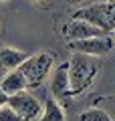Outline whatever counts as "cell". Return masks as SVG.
<instances>
[{
	"instance_id": "obj_12",
	"label": "cell",
	"mask_w": 115,
	"mask_h": 121,
	"mask_svg": "<svg viewBox=\"0 0 115 121\" xmlns=\"http://www.w3.org/2000/svg\"><path fill=\"white\" fill-rule=\"evenodd\" d=\"M0 121H20V117L8 107V103L0 107Z\"/></svg>"
},
{
	"instance_id": "obj_5",
	"label": "cell",
	"mask_w": 115,
	"mask_h": 121,
	"mask_svg": "<svg viewBox=\"0 0 115 121\" xmlns=\"http://www.w3.org/2000/svg\"><path fill=\"white\" fill-rule=\"evenodd\" d=\"M6 103H8V107L20 117V121H34L38 115H40V111H43L40 101H38L34 95L26 93V91L16 93V95H10Z\"/></svg>"
},
{
	"instance_id": "obj_11",
	"label": "cell",
	"mask_w": 115,
	"mask_h": 121,
	"mask_svg": "<svg viewBox=\"0 0 115 121\" xmlns=\"http://www.w3.org/2000/svg\"><path fill=\"white\" fill-rule=\"evenodd\" d=\"M79 121H113V117L101 107H93V109H87L79 115Z\"/></svg>"
},
{
	"instance_id": "obj_13",
	"label": "cell",
	"mask_w": 115,
	"mask_h": 121,
	"mask_svg": "<svg viewBox=\"0 0 115 121\" xmlns=\"http://www.w3.org/2000/svg\"><path fill=\"white\" fill-rule=\"evenodd\" d=\"M67 2L73 6H85V4H91V2H97V0H67Z\"/></svg>"
},
{
	"instance_id": "obj_3",
	"label": "cell",
	"mask_w": 115,
	"mask_h": 121,
	"mask_svg": "<svg viewBox=\"0 0 115 121\" xmlns=\"http://www.w3.org/2000/svg\"><path fill=\"white\" fill-rule=\"evenodd\" d=\"M55 59H57L55 52L40 51V52H34V55H28L20 63L18 71L26 79V87L28 89H36V87H40L47 81V77L51 75L53 67H55Z\"/></svg>"
},
{
	"instance_id": "obj_16",
	"label": "cell",
	"mask_w": 115,
	"mask_h": 121,
	"mask_svg": "<svg viewBox=\"0 0 115 121\" xmlns=\"http://www.w3.org/2000/svg\"><path fill=\"white\" fill-rule=\"evenodd\" d=\"M0 2H6V0H0Z\"/></svg>"
},
{
	"instance_id": "obj_4",
	"label": "cell",
	"mask_w": 115,
	"mask_h": 121,
	"mask_svg": "<svg viewBox=\"0 0 115 121\" xmlns=\"http://www.w3.org/2000/svg\"><path fill=\"white\" fill-rule=\"evenodd\" d=\"M113 36L111 35H97L91 39H83V40H71L69 48L73 52H83L89 56H105L113 51Z\"/></svg>"
},
{
	"instance_id": "obj_7",
	"label": "cell",
	"mask_w": 115,
	"mask_h": 121,
	"mask_svg": "<svg viewBox=\"0 0 115 121\" xmlns=\"http://www.w3.org/2000/svg\"><path fill=\"white\" fill-rule=\"evenodd\" d=\"M51 93L55 97H67L69 95V71H67V63H61V65L53 67Z\"/></svg>"
},
{
	"instance_id": "obj_15",
	"label": "cell",
	"mask_w": 115,
	"mask_h": 121,
	"mask_svg": "<svg viewBox=\"0 0 115 121\" xmlns=\"http://www.w3.org/2000/svg\"><path fill=\"white\" fill-rule=\"evenodd\" d=\"M32 2H47V0H32Z\"/></svg>"
},
{
	"instance_id": "obj_8",
	"label": "cell",
	"mask_w": 115,
	"mask_h": 121,
	"mask_svg": "<svg viewBox=\"0 0 115 121\" xmlns=\"http://www.w3.org/2000/svg\"><path fill=\"white\" fill-rule=\"evenodd\" d=\"M28 87H26V79L22 77V73L18 69L14 71H8V73H4V77H2V81H0V91L4 93V95H16V93H22V91H26Z\"/></svg>"
},
{
	"instance_id": "obj_9",
	"label": "cell",
	"mask_w": 115,
	"mask_h": 121,
	"mask_svg": "<svg viewBox=\"0 0 115 121\" xmlns=\"http://www.w3.org/2000/svg\"><path fill=\"white\" fill-rule=\"evenodd\" d=\"M26 56L28 55L24 51H18V48H12V47H0V71L8 73V71L18 69Z\"/></svg>"
},
{
	"instance_id": "obj_14",
	"label": "cell",
	"mask_w": 115,
	"mask_h": 121,
	"mask_svg": "<svg viewBox=\"0 0 115 121\" xmlns=\"http://www.w3.org/2000/svg\"><path fill=\"white\" fill-rule=\"evenodd\" d=\"M6 101H8V95H4V93L0 91V107H2V105H6Z\"/></svg>"
},
{
	"instance_id": "obj_6",
	"label": "cell",
	"mask_w": 115,
	"mask_h": 121,
	"mask_svg": "<svg viewBox=\"0 0 115 121\" xmlns=\"http://www.w3.org/2000/svg\"><path fill=\"white\" fill-rule=\"evenodd\" d=\"M63 36L71 43V40H83V39H91V36H97V35H107L103 30H99L97 26L89 24L85 20H79V18H71L63 24L61 28Z\"/></svg>"
},
{
	"instance_id": "obj_2",
	"label": "cell",
	"mask_w": 115,
	"mask_h": 121,
	"mask_svg": "<svg viewBox=\"0 0 115 121\" xmlns=\"http://www.w3.org/2000/svg\"><path fill=\"white\" fill-rule=\"evenodd\" d=\"M71 18L85 20L89 24L97 26L99 30L111 35L115 28V4L113 0H97V2H91V4L79 6Z\"/></svg>"
},
{
	"instance_id": "obj_1",
	"label": "cell",
	"mask_w": 115,
	"mask_h": 121,
	"mask_svg": "<svg viewBox=\"0 0 115 121\" xmlns=\"http://www.w3.org/2000/svg\"><path fill=\"white\" fill-rule=\"evenodd\" d=\"M67 71H69V95L77 97L93 87L95 79L99 77V71H101V63L97 60V56L73 52L71 59L67 60Z\"/></svg>"
},
{
	"instance_id": "obj_10",
	"label": "cell",
	"mask_w": 115,
	"mask_h": 121,
	"mask_svg": "<svg viewBox=\"0 0 115 121\" xmlns=\"http://www.w3.org/2000/svg\"><path fill=\"white\" fill-rule=\"evenodd\" d=\"M36 121H67V117H65L63 107L57 103L55 97H49V99L44 101L43 111H40V115L36 117Z\"/></svg>"
}]
</instances>
